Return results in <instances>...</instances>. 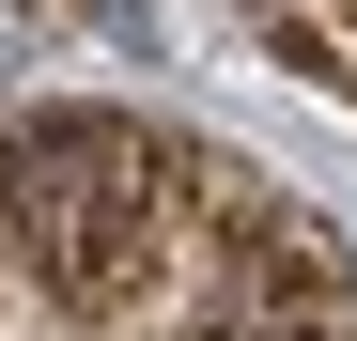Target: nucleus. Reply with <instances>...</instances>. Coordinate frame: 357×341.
<instances>
[{
	"label": "nucleus",
	"mask_w": 357,
	"mask_h": 341,
	"mask_svg": "<svg viewBox=\"0 0 357 341\" xmlns=\"http://www.w3.org/2000/svg\"><path fill=\"white\" fill-rule=\"evenodd\" d=\"M0 248H16L31 310L109 326L155 279L171 248V187H155V140L109 125V109H47L31 140H0Z\"/></svg>",
	"instance_id": "f257e3e1"
},
{
	"label": "nucleus",
	"mask_w": 357,
	"mask_h": 341,
	"mask_svg": "<svg viewBox=\"0 0 357 341\" xmlns=\"http://www.w3.org/2000/svg\"><path fill=\"white\" fill-rule=\"evenodd\" d=\"M16 310H31V279H16V248H0V326H16Z\"/></svg>",
	"instance_id": "f03ea898"
}]
</instances>
